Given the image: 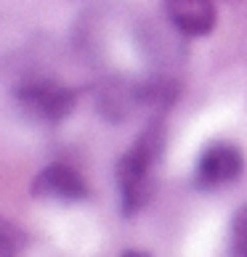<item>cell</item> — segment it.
Masks as SVG:
<instances>
[{
  "label": "cell",
  "instance_id": "5b68a950",
  "mask_svg": "<svg viewBox=\"0 0 247 257\" xmlns=\"http://www.w3.org/2000/svg\"><path fill=\"white\" fill-rule=\"evenodd\" d=\"M170 24L186 37H205L215 27L213 0H165Z\"/></svg>",
  "mask_w": 247,
  "mask_h": 257
},
{
  "label": "cell",
  "instance_id": "3957f363",
  "mask_svg": "<svg viewBox=\"0 0 247 257\" xmlns=\"http://www.w3.org/2000/svg\"><path fill=\"white\" fill-rule=\"evenodd\" d=\"M244 170V157L234 144H210L197 159L194 186L199 191H215L221 186L234 183Z\"/></svg>",
  "mask_w": 247,
  "mask_h": 257
},
{
  "label": "cell",
  "instance_id": "6da1fadb",
  "mask_svg": "<svg viewBox=\"0 0 247 257\" xmlns=\"http://www.w3.org/2000/svg\"><path fill=\"white\" fill-rule=\"evenodd\" d=\"M168 130L162 119H151L133 141V146L120 157L115 178L120 186V212L122 217H136L154 194V167L165 154Z\"/></svg>",
  "mask_w": 247,
  "mask_h": 257
},
{
  "label": "cell",
  "instance_id": "277c9868",
  "mask_svg": "<svg viewBox=\"0 0 247 257\" xmlns=\"http://www.w3.org/2000/svg\"><path fill=\"white\" fill-rule=\"evenodd\" d=\"M30 194L35 199H45V202H83V199H88L91 191L77 170L56 162V165H48L35 175Z\"/></svg>",
  "mask_w": 247,
  "mask_h": 257
},
{
  "label": "cell",
  "instance_id": "8992f818",
  "mask_svg": "<svg viewBox=\"0 0 247 257\" xmlns=\"http://www.w3.org/2000/svg\"><path fill=\"white\" fill-rule=\"evenodd\" d=\"M27 246V236L19 225L0 217V257H22Z\"/></svg>",
  "mask_w": 247,
  "mask_h": 257
},
{
  "label": "cell",
  "instance_id": "7a4b0ae2",
  "mask_svg": "<svg viewBox=\"0 0 247 257\" xmlns=\"http://www.w3.org/2000/svg\"><path fill=\"white\" fill-rule=\"evenodd\" d=\"M19 103L32 119L61 122L77 106V93L53 80H32L19 88Z\"/></svg>",
  "mask_w": 247,
  "mask_h": 257
},
{
  "label": "cell",
  "instance_id": "ba28073f",
  "mask_svg": "<svg viewBox=\"0 0 247 257\" xmlns=\"http://www.w3.org/2000/svg\"><path fill=\"white\" fill-rule=\"evenodd\" d=\"M122 257H151L149 252H144V249H128Z\"/></svg>",
  "mask_w": 247,
  "mask_h": 257
},
{
  "label": "cell",
  "instance_id": "52a82bcc",
  "mask_svg": "<svg viewBox=\"0 0 247 257\" xmlns=\"http://www.w3.org/2000/svg\"><path fill=\"white\" fill-rule=\"evenodd\" d=\"M231 252L234 257H247V204L231 217Z\"/></svg>",
  "mask_w": 247,
  "mask_h": 257
}]
</instances>
